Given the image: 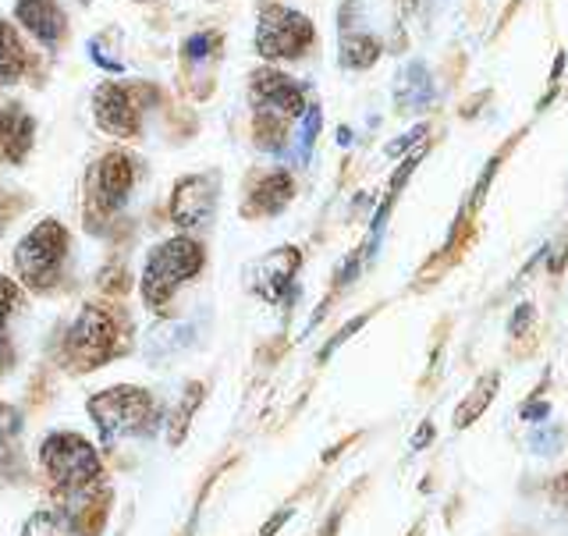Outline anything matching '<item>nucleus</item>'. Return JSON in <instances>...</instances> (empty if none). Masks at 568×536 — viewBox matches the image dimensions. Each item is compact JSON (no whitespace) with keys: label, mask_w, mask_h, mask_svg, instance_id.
Returning <instances> with one entry per match:
<instances>
[{"label":"nucleus","mask_w":568,"mask_h":536,"mask_svg":"<svg viewBox=\"0 0 568 536\" xmlns=\"http://www.w3.org/2000/svg\"><path fill=\"white\" fill-rule=\"evenodd\" d=\"M313 22L284 4H263L256 22V53L263 61H295L313 47Z\"/></svg>","instance_id":"nucleus-5"},{"label":"nucleus","mask_w":568,"mask_h":536,"mask_svg":"<svg viewBox=\"0 0 568 536\" xmlns=\"http://www.w3.org/2000/svg\"><path fill=\"white\" fill-rule=\"evenodd\" d=\"M316 132H320V107H310V111H306V124H302V156L313 150Z\"/></svg>","instance_id":"nucleus-20"},{"label":"nucleus","mask_w":568,"mask_h":536,"mask_svg":"<svg viewBox=\"0 0 568 536\" xmlns=\"http://www.w3.org/2000/svg\"><path fill=\"white\" fill-rule=\"evenodd\" d=\"M213 206H217V178L213 174H189L174 185L171 218L178 227H206L213 221Z\"/></svg>","instance_id":"nucleus-9"},{"label":"nucleus","mask_w":568,"mask_h":536,"mask_svg":"<svg viewBox=\"0 0 568 536\" xmlns=\"http://www.w3.org/2000/svg\"><path fill=\"white\" fill-rule=\"evenodd\" d=\"M4 224H8V213L0 210V235H4Z\"/></svg>","instance_id":"nucleus-23"},{"label":"nucleus","mask_w":568,"mask_h":536,"mask_svg":"<svg viewBox=\"0 0 568 536\" xmlns=\"http://www.w3.org/2000/svg\"><path fill=\"white\" fill-rule=\"evenodd\" d=\"M64 253H68V231L61 221L47 218L14 245V271L29 289L47 292L61 277Z\"/></svg>","instance_id":"nucleus-3"},{"label":"nucleus","mask_w":568,"mask_h":536,"mask_svg":"<svg viewBox=\"0 0 568 536\" xmlns=\"http://www.w3.org/2000/svg\"><path fill=\"white\" fill-rule=\"evenodd\" d=\"M93 118L106 135L118 139H135L142 121H139V103L121 82H103L93 93Z\"/></svg>","instance_id":"nucleus-10"},{"label":"nucleus","mask_w":568,"mask_h":536,"mask_svg":"<svg viewBox=\"0 0 568 536\" xmlns=\"http://www.w3.org/2000/svg\"><path fill=\"white\" fill-rule=\"evenodd\" d=\"M18 302H22V292H18V284L0 277V370L11 363V342H8V324H11V313L18 310Z\"/></svg>","instance_id":"nucleus-18"},{"label":"nucleus","mask_w":568,"mask_h":536,"mask_svg":"<svg viewBox=\"0 0 568 536\" xmlns=\"http://www.w3.org/2000/svg\"><path fill=\"white\" fill-rule=\"evenodd\" d=\"M40 466L53 484L64 491H85V487H93L100 476L93 444L79 434H50L40 448Z\"/></svg>","instance_id":"nucleus-6"},{"label":"nucleus","mask_w":568,"mask_h":536,"mask_svg":"<svg viewBox=\"0 0 568 536\" xmlns=\"http://www.w3.org/2000/svg\"><path fill=\"white\" fill-rule=\"evenodd\" d=\"M14 22L47 50L58 47L64 40V32H68V18H64L58 0H18Z\"/></svg>","instance_id":"nucleus-11"},{"label":"nucleus","mask_w":568,"mask_h":536,"mask_svg":"<svg viewBox=\"0 0 568 536\" xmlns=\"http://www.w3.org/2000/svg\"><path fill=\"white\" fill-rule=\"evenodd\" d=\"M248 100H253V111H256V135H260V142H266V146H281L288 124L306 114L302 85L277 68L253 71Z\"/></svg>","instance_id":"nucleus-1"},{"label":"nucleus","mask_w":568,"mask_h":536,"mask_svg":"<svg viewBox=\"0 0 568 536\" xmlns=\"http://www.w3.org/2000/svg\"><path fill=\"white\" fill-rule=\"evenodd\" d=\"M18 413L8 405H0V479L14 476L18 458H22V448H18Z\"/></svg>","instance_id":"nucleus-16"},{"label":"nucleus","mask_w":568,"mask_h":536,"mask_svg":"<svg viewBox=\"0 0 568 536\" xmlns=\"http://www.w3.org/2000/svg\"><path fill=\"white\" fill-rule=\"evenodd\" d=\"M381 58V43L369 32H345L342 40V64L345 68H369Z\"/></svg>","instance_id":"nucleus-17"},{"label":"nucleus","mask_w":568,"mask_h":536,"mask_svg":"<svg viewBox=\"0 0 568 536\" xmlns=\"http://www.w3.org/2000/svg\"><path fill=\"white\" fill-rule=\"evenodd\" d=\"M555 497L561 502V508L568 512V473H565V476H558V484H555Z\"/></svg>","instance_id":"nucleus-21"},{"label":"nucleus","mask_w":568,"mask_h":536,"mask_svg":"<svg viewBox=\"0 0 568 536\" xmlns=\"http://www.w3.org/2000/svg\"><path fill=\"white\" fill-rule=\"evenodd\" d=\"M89 416L106 441L135 437L156 423V402L139 387H111L89 402Z\"/></svg>","instance_id":"nucleus-4"},{"label":"nucleus","mask_w":568,"mask_h":536,"mask_svg":"<svg viewBox=\"0 0 568 536\" xmlns=\"http://www.w3.org/2000/svg\"><path fill=\"white\" fill-rule=\"evenodd\" d=\"M22 536H89L85 526L79 523L75 512H64V508H43L36 512L32 519L26 523Z\"/></svg>","instance_id":"nucleus-14"},{"label":"nucleus","mask_w":568,"mask_h":536,"mask_svg":"<svg viewBox=\"0 0 568 536\" xmlns=\"http://www.w3.org/2000/svg\"><path fill=\"white\" fill-rule=\"evenodd\" d=\"M292 174H284V171H274V174H266L263 182L256 185L253 192V203H248V213H277L284 203L292 200Z\"/></svg>","instance_id":"nucleus-15"},{"label":"nucleus","mask_w":568,"mask_h":536,"mask_svg":"<svg viewBox=\"0 0 568 536\" xmlns=\"http://www.w3.org/2000/svg\"><path fill=\"white\" fill-rule=\"evenodd\" d=\"M114 337H118L114 316L106 310L89 306L75 320V327L68 331V360L79 370H93L114 352Z\"/></svg>","instance_id":"nucleus-7"},{"label":"nucleus","mask_w":568,"mask_h":536,"mask_svg":"<svg viewBox=\"0 0 568 536\" xmlns=\"http://www.w3.org/2000/svg\"><path fill=\"white\" fill-rule=\"evenodd\" d=\"M203 266V245L189 235H174L168 242H160L142 271V299L146 306H164V302L182 289L189 277L200 274Z\"/></svg>","instance_id":"nucleus-2"},{"label":"nucleus","mask_w":568,"mask_h":536,"mask_svg":"<svg viewBox=\"0 0 568 536\" xmlns=\"http://www.w3.org/2000/svg\"><path fill=\"white\" fill-rule=\"evenodd\" d=\"M36 142V121L22 103L0 107V160L22 164Z\"/></svg>","instance_id":"nucleus-12"},{"label":"nucleus","mask_w":568,"mask_h":536,"mask_svg":"<svg viewBox=\"0 0 568 536\" xmlns=\"http://www.w3.org/2000/svg\"><path fill=\"white\" fill-rule=\"evenodd\" d=\"M26 71H29V53L22 40H18L14 26H8L4 18H0V89L18 85Z\"/></svg>","instance_id":"nucleus-13"},{"label":"nucleus","mask_w":568,"mask_h":536,"mask_svg":"<svg viewBox=\"0 0 568 536\" xmlns=\"http://www.w3.org/2000/svg\"><path fill=\"white\" fill-rule=\"evenodd\" d=\"M430 434H434V431H430V423H426V426H423V434H419V437L413 441V444H416V448H423V444H426V441H430Z\"/></svg>","instance_id":"nucleus-22"},{"label":"nucleus","mask_w":568,"mask_h":536,"mask_svg":"<svg viewBox=\"0 0 568 536\" xmlns=\"http://www.w3.org/2000/svg\"><path fill=\"white\" fill-rule=\"evenodd\" d=\"M135 185V160L129 153H106L97 160L93 174H89V203L97 213H118L129 200V192Z\"/></svg>","instance_id":"nucleus-8"},{"label":"nucleus","mask_w":568,"mask_h":536,"mask_svg":"<svg viewBox=\"0 0 568 536\" xmlns=\"http://www.w3.org/2000/svg\"><path fill=\"white\" fill-rule=\"evenodd\" d=\"M497 387V377H487L484 384H479V391H476V398H469L466 405L458 408V416H455V423L458 426H469V419H476L479 413H484V405L490 402V391Z\"/></svg>","instance_id":"nucleus-19"}]
</instances>
